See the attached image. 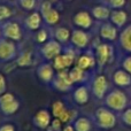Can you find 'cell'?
Instances as JSON below:
<instances>
[{
    "label": "cell",
    "mask_w": 131,
    "mask_h": 131,
    "mask_svg": "<svg viewBox=\"0 0 131 131\" xmlns=\"http://www.w3.org/2000/svg\"><path fill=\"white\" fill-rule=\"evenodd\" d=\"M35 127H37L38 129H48V127L51 125L52 118H51V114L47 109H39L36 114H35L34 118H32Z\"/></svg>",
    "instance_id": "5bb4252c"
},
{
    "label": "cell",
    "mask_w": 131,
    "mask_h": 131,
    "mask_svg": "<svg viewBox=\"0 0 131 131\" xmlns=\"http://www.w3.org/2000/svg\"><path fill=\"white\" fill-rule=\"evenodd\" d=\"M0 34H1V29H0Z\"/></svg>",
    "instance_id": "ab89813d"
},
{
    "label": "cell",
    "mask_w": 131,
    "mask_h": 131,
    "mask_svg": "<svg viewBox=\"0 0 131 131\" xmlns=\"http://www.w3.org/2000/svg\"><path fill=\"white\" fill-rule=\"evenodd\" d=\"M1 34L6 39H9L12 41H17L22 38V32L21 28L17 23L15 22H7L2 25Z\"/></svg>",
    "instance_id": "7c38bea8"
},
{
    "label": "cell",
    "mask_w": 131,
    "mask_h": 131,
    "mask_svg": "<svg viewBox=\"0 0 131 131\" xmlns=\"http://www.w3.org/2000/svg\"><path fill=\"white\" fill-rule=\"evenodd\" d=\"M17 55L15 44L9 39H0V61L9 62Z\"/></svg>",
    "instance_id": "ba28073f"
},
{
    "label": "cell",
    "mask_w": 131,
    "mask_h": 131,
    "mask_svg": "<svg viewBox=\"0 0 131 131\" xmlns=\"http://www.w3.org/2000/svg\"><path fill=\"white\" fill-rule=\"evenodd\" d=\"M91 94L97 100H104L107 93L109 92V81L102 74L95 75L90 84Z\"/></svg>",
    "instance_id": "3957f363"
},
{
    "label": "cell",
    "mask_w": 131,
    "mask_h": 131,
    "mask_svg": "<svg viewBox=\"0 0 131 131\" xmlns=\"http://www.w3.org/2000/svg\"><path fill=\"white\" fill-rule=\"evenodd\" d=\"M75 131H91L92 130V121L86 116H79L72 122Z\"/></svg>",
    "instance_id": "ffe728a7"
},
{
    "label": "cell",
    "mask_w": 131,
    "mask_h": 131,
    "mask_svg": "<svg viewBox=\"0 0 131 131\" xmlns=\"http://www.w3.org/2000/svg\"><path fill=\"white\" fill-rule=\"evenodd\" d=\"M100 36L106 40H115L117 38V29L112 24H105L100 29Z\"/></svg>",
    "instance_id": "7402d4cb"
},
{
    "label": "cell",
    "mask_w": 131,
    "mask_h": 131,
    "mask_svg": "<svg viewBox=\"0 0 131 131\" xmlns=\"http://www.w3.org/2000/svg\"><path fill=\"white\" fill-rule=\"evenodd\" d=\"M121 120L128 127H131V106L125 108L124 111L121 113Z\"/></svg>",
    "instance_id": "f1b7e54d"
},
{
    "label": "cell",
    "mask_w": 131,
    "mask_h": 131,
    "mask_svg": "<svg viewBox=\"0 0 131 131\" xmlns=\"http://www.w3.org/2000/svg\"><path fill=\"white\" fill-rule=\"evenodd\" d=\"M71 43L74 44V46H76L77 48H85L89 45V36L86 32H84L83 30H75L71 34Z\"/></svg>",
    "instance_id": "ac0fdd59"
},
{
    "label": "cell",
    "mask_w": 131,
    "mask_h": 131,
    "mask_svg": "<svg viewBox=\"0 0 131 131\" xmlns=\"http://www.w3.org/2000/svg\"><path fill=\"white\" fill-rule=\"evenodd\" d=\"M34 62V59H32V54L31 52H25L21 53L17 58H16V64L21 68H27V67H30Z\"/></svg>",
    "instance_id": "cb8c5ba5"
},
{
    "label": "cell",
    "mask_w": 131,
    "mask_h": 131,
    "mask_svg": "<svg viewBox=\"0 0 131 131\" xmlns=\"http://www.w3.org/2000/svg\"><path fill=\"white\" fill-rule=\"evenodd\" d=\"M41 16L48 24H55L59 21V13L53 9L50 1H45L41 5Z\"/></svg>",
    "instance_id": "2e32d148"
},
{
    "label": "cell",
    "mask_w": 131,
    "mask_h": 131,
    "mask_svg": "<svg viewBox=\"0 0 131 131\" xmlns=\"http://www.w3.org/2000/svg\"><path fill=\"white\" fill-rule=\"evenodd\" d=\"M75 53L71 51H67L64 53L59 54L54 60H53V67L57 71H61V70H69L71 66L75 63Z\"/></svg>",
    "instance_id": "52a82bcc"
},
{
    "label": "cell",
    "mask_w": 131,
    "mask_h": 131,
    "mask_svg": "<svg viewBox=\"0 0 131 131\" xmlns=\"http://www.w3.org/2000/svg\"><path fill=\"white\" fill-rule=\"evenodd\" d=\"M112 81L118 88H128V86L131 85V75L123 68L117 69L113 72Z\"/></svg>",
    "instance_id": "9a60e30c"
},
{
    "label": "cell",
    "mask_w": 131,
    "mask_h": 131,
    "mask_svg": "<svg viewBox=\"0 0 131 131\" xmlns=\"http://www.w3.org/2000/svg\"><path fill=\"white\" fill-rule=\"evenodd\" d=\"M104 101L108 108H111L114 112H118V113H122L125 108H128V105L130 102L127 93L123 92L121 89L111 90L105 97Z\"/></svg>",
    "instance_id": "6da1fadb"
},
{
    "label": "cell",
    "mask_w": 131,
    "mask_h": 131,
    "mask_svg": "<svg viewBox=\"0 0 131 131\" xmlns=\"http://www.w3.org/2000/svg\"><path fill=\"white\" fill-rule=\"evenodd\" d=\"M41 55L48 61H53L59 54L62 53V46L58 40H50L44 44L40 50Z\"/></svg>",
    "instance_id": "30bf717a"
},
{
    "label": "cell",
    "mask_w": 131,
    "mask_h": 131,
    "mask_svg": "<svg viewBox=\"0 0 131 131\" xmlns=\"http://www.w3.org/2000/svg\"><path fill=\"white\" fill-rule=\"evenodd\" d=\"M63 125L64 124L59 120V118H55L54 117V120L51 122V125L48 128H51L53 131H62V128H63Z\"/></svg>",
    "instance_id": "4dcf8cb0"
},
{
    "label": "cell",
    "mask_w": 131,
    "mask_h": 131,
    "mask_svg": "<svg viewBox=\"0 0 131 131\" xmlns=\"http://www.w3.org/2000/svg\"><path fill=\"white\" fill-rule=\"evenodd\" d=\"M57 70L54 69L53 64L51 63H41L37 67V70H36V74H37V77L40 79L43 83L45 84H52L53 79L55 77V74H57Z\"/></svg>",
    "instance_id": "8fae6325"
},
{
    "label": "cell",
    "mask_w": 131,
    "mask_h": 131,
    "mask_svg": "<svg viewBox=\"0 0 131 131\" xmlns=\"http://www.w3.org/2000/svg\"><path fill=\"white\" fill-rule=\"evenodd\" d=\"M52 115L55 118H59L63 124L71 123L76 120V111H71L66 107L64 102L61 100H57L52 105Z\"/></svg>",
    "instance_id": "277c9868"
},
{
    "label": "cell",
    "mask_w": 131,
    "mask_h": 131,
    "mask_svg": "<svg viewBox=\"0 0 131 131\" xmlns=\"http://www.w3.org/2000/svg\"><path fill=\"white\" fill-rule=\"evenodd\" d=\"M94 123L100 129H113L117 123V116L114 111H112L107 106L98 107L94 112Z\"/></svg>",
    "instance_id": "7a4b0ae2"
},
{
    "label": "cell",
    "mask_w": 131,
    "mask_h": 131,
    "mask_svg": "<svg viewBox=\"0 0 131 131\" xmlns=\"http://www.w3.org/2000/svg\"><path fill=\"white\" fill-rule=\"evenodd\" d=\"M120 43H121V46H122L123 50L131 53V25H129V27L122 32L121 38H120Z\"/></svg>",
    "instance_id": "603a6c76"
},
{
    "label": "cell",
    "mask_w": 131,
    "mask_h": 131,
    "mask_svg": "<svg viewBox=\"0 0 131 131\" xmlns=\"http://www.w3.org/2000/svg\"><path fill=\"white\" fill-rule=\"evenodd\" d=\"M36 0H20V5L24 9H32L35 7Z\"/></svg>",
    "instance_id": "836d02e7"
},
{
    "label": "cell",
    "mask_w": 131,
    "mask_h": 131,
    "mask_svg": "<svg viewBox=\"0 0 131 131\" xmlns=\"http://www.w3.org/2000/svg\"><path fill=\"white\" fill-rule=\"evenodd\" d=\"M47 31L46 30H39L36 35V41H38L39 44H44L47 39Z\"/></svg>",
    "instance_id": "1f68e13d"
},
{
    "label": "cell",
    "mask_w": 131,
    "mask_h": 131,
    "mask_svg": "<svg viewBox=\"0 0 131 131\" xmlns=\"http://www.w3.org/2000/svg\"><path fill=\"white\" fill-rule=\"evenodd\" d=\"M20 109V101L10 92H5L0 95V112L6 116L16 114Z\"/></svg>",
    "instance_id": "5b68a950"
},
{
    "label": "cell",
    "mask_w": 131,
    "mask_h": 131,
    "mask_svg": "<svg viewBox=\"0 0 131 131\" xmlns=\"http://www.w3.org/2000/svg\"><path fill=\"white\" fill-rule=\"evenodd\" d=\"M12 15V10L9 7L5 6V5H0V22L6 21L7 18H9Z\"/></svg>",
    "instance_id": "f546056e"
},
{
    "label": "cell",
    "mask_w": 131,
    "mask_h": 131,
    "mask_svg": "<svg viewBox=\"0 0 131 131\" xmlns=\"http://www.w3.org/2000/svg\"><path fill=\"white\" fill-rule=\"evenodd\" d=\"M62 131H75V128L71 123H68V124H64L63 128H62Z\"/></svg>",
    "instance_id": "74e56055"
},
{
    "label": "cell",
    "mask_w": 131,
    "mask_h": 131,
    "mask_svg": "<svg viewBox=\"0 0 131 131\" xmlns=\"http://www.w3.org/2000/svg\"><path fill=\"white\" fill-rule=\"evenodd\" d=\"M7 90V82H6V78L5 76L0 72V95L4 94Z\"/></svg>",
    "instance_id": "e575fe53"
},
{
    "label": "cell",
    "mask_w": 131,
    "mask_h": 131,
    "mask_svg": "<svg viewBox=\"0 0 131 131\" xmlns=\"http://www.w3.org/2000/svg\"><path fill=\"white\" fill-rule=\"evenodd\" d=\"M90 95L91 90L85 84H81L72 90V99L77 105H81V106L88 104L90 100Z\"/></svg>",
    "instance_id": "4fadbf2b"
},
{
    "label": "cell",
    "mask_w": 131,
    "mask_h": 131,
    "mask_svg": "<svg viewBox=\"0 0 131 131\" xmlns=\"http://www.w3.org/2000/svg\"><path fill=\"white\" fill-rule=\"evenodd\" d=\"M129 104H130V106H131V100H130V102H129Z\"/></svg>",
    "instance_id": "f35d334b"
},
{
    "label": "cell",
    "mask_w": 131,
    "mask_h": 131,
    "mask_svg": "<svg viewBox=\"0 0 131 131\" xmlns=\"http://www.w3.org/2000/svg\"><path fill=\"white\" fill-rule=\"evenodd\" d=\"M112 21L115 25L117 27H122L124 23L127 22V13L123 10H115L112 13Z\"/></svg>",
    "instance_id": "484cf974"
},
{
    "label": "cell",
    "mask_w": 131,
    "mask_h": 131,
    "mask_svg": "<svg viewBox=\"0 0 131 131\" xmlns=\"http://www.w3.org/2000/svg\"><path fill=\"white\" fill-rule=\"evenodd\" d=\"M40 23H41V16L39 13H32L25 20V24L30 30H37L40 27Z\"/></svg>",
    "instance_id": "d4e9b609"
},
{
    "label": "cell",
    "mask_w": 131,
    "mask_h": 131,
    "mask_svg": "<svg viewBox=\"0 0 131 131\" xmlns=\"http://www.w3.org/2000/svg\"><path fill=\"white\" fill-rule=\"evenodd\" d=\"M95 60L100 68L109 63L113 58V47L108 44H100L95 48Z\"/></svg>",
    "instance_id": "9c48e42d"
},
{
    "label": "cell",
    "mask_w": 131,
    "mask_h": 131,
    "mask_svg": "<svg viewBox=\"0 0 131 131\" xmlns=\"http://www.w3.org/2000/svg\"><path fill=\"white\" fill-rule=\"evenodd\" d=\"M74 23L78 27L83 28V29H89L92 24V18H91L90 14L86 13V12H79L75 15Z\"/></svg>",
    "instance_id": "d6986e66"
},
{
    "label": "cell",
    "mask_w": 131,
    "mask_h": 131,
    "mask_svg": "<svg viewBox=\"0 0 131 131\" xmlns=\"http://www.w3.org/2000/svg\"><path fill=\"white\" fill-rule=\"evenodd\" d=\"M122 68L124 70H127L128 72L131 75V54L125 57L122 61Z\"/></svg>",
    "instance_id": "d6a6232c"
},
{
    "label": "cell",
    "mask_w": 131,
    "mask_h": 131,
    "mask_svg": "<svg viewBox=\"0 0 131 131\" xmlns=\"http://www.w3.org/2000/svg\"><path fill=\"white\" fill-rule=\"evenodd\" d=\"M51 85L53 86L54 90L60 91V92H69L74 90L75 84L69 77V70H61V71H57Z\"/></svg>",
    "instance_id": "8992f818"
},
{
    "label": "cell",
    "mask_w": 131,
    "mask_h": 131,
    "mask_svg": "<svg viewBox=\"0 0 131 131\" xmlns=\"http://www.w3.org/2000/svg\"><path fill=\"white\" fill-rule=\"evenodd\" d=\"M97 64V60H95V57L89 54V53H85V54H82L78 59L76 60V64L78 68H81L84 71H88V70L92 69V68L95 67Z\"/></svg>",
    "instance_id": "e0dca14e"
},
{
    "label": "cell",
    "mask_w": 131,
    "mask_h": 131,
    "mask_svg": "<svg viewBox=\"0 0 131 131\" xmlns=\"http://www.w3.org/2000/svg\"><path fill=\"white\" fill-rule=\"evenodd\" d=\"M125 0H109V5L114 8H121L122 6H124Z\"/></svg>",
    "instance_id": "d590c367"
},
{
    "label": "cell",
    "mask_w": 131,
    "mask_h": 131,
    "mask_svg": "<svg viewBox=\"0 0 131 131\" xmlns=\"http://www.w3.org/2000/svg\"><path fill=\"white\" fill-rule=\"evenodd\" d=\"M70 37H71V34L67 28H58L55 30V38L59 43H66L70 39Z\"/></svg>",
    "instance_id": "83f0119b"
},
{
    "label": "cell",
    "mask_w": 131,
    "mask_h": 131,
    "mask_svg": "<svg viewBox=\"0 0 131 131\" xmlns=\"http://www.w3.org/2000/svg\"><path fill=\"white\" fill-rule=\"evenodd\" d=\"M0 131H16V129L12 123H5L0 125Z\"/></svg>",
    "instance_id": "8d00e7d4"
},
{
    "label": "cell",
    "mask_w": 131,
    "mask_h": 131,
    "mask_svg": "<svg viewBox=\"0 0 131 131\" xmlns=\"http://www.w3.org/2000/svg\"><path fill=\"white\" fill-rule=\"evenodd\" d=\"M93 16L98 20H107L111 15V10H109L107 7H104V6H97L93 8V12H92Z\"/></svg>",
    "instance_id": "4316f807"
},
{
    "label": "cell",
    "mask_w": 131,
    "mask_h": 131,
    "mask_svg": "<svg viewBox=\"0 0 131 131\" xmlns=\"http://www.w3.org/2000/svg\"><path fill=\"white\" fill-rule=\"evenodd\" d=\"M86 76H88L86 71L82 70L81 68H78L77 66H74L72 68L69 69V77L74 84H82L85 81Z\"/></svg>",
    "instance_id": "44dd1931"
}]
</instances>
